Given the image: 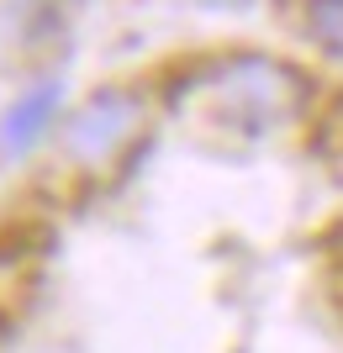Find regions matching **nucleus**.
I'll use <instances>...</instances> for the list:
<instances>
[]
</instances>
